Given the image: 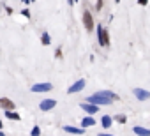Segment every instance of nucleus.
Segmentation results:
<instances>
[{"label":"nucleus","instance_id":"423d86ee","mask_svg":"<svg viewBox=\"0 0 150 136\" xmlns=\"http://www.w3.org/2000/svg\"><path fill=\"white\" fill-rule=\"evenodd\" d=\"M81 110H83V111H87L88 115H94V113H97V111H99V104H94V103L85 101V103H81Z\"/></svg>","mask_w":150,"mask_h":136},{"label":"nucleus","instance_id":"b1692460","mask_svg":"<svg viewBox=\"0 0 150 136\" xmlns=\"http://www.w3.org/2000/svg\"><path fill=\"white\" fill-rule=\"evenodd\" d=\"M23 2H25V4H28V2H30V0H23Z\"/></svg>","mask_w":150,"mask_h":136},{"label":"nucleus","instance_id":"cd10ccee","mask_svg":"<svg viewBox=\"0 0 150 136\" xmlns=\"http://www.w3.org/2000/svg\"><path fill=\"white\" fill-rule=\"evenodd\" d=\"M32 2H35V0H32Z\"/></svg>","mask_w":150,"mask_h":136},{"label":"nucleus","instance_id":"9d476101","mask_svg":"<svg viewBox=\"0 0 150 136\" xmlns=\"http://www.w3.org/2000/svg\"><path fill=\"white\" fill-rule=\"evenodd\" d=\"M64 131H65V132H71V134H83V132H85V127H72V125H64Z\"/></svg>","mask_w":150,"mask_h":136},{"label":"nucleus","instance_id":"dca6fc26","mask_svg":"<svg viewBox=\"0 0 150 136\" xmlns=\"http://www.w3.org/2000/svg\"><path fill=\"white\" fill-rule=\"evenodd\" d=\"M115 120H117V122H120V124H125V120H127V118H125V115H117V117H115Z\"/></svg>","mask_w":150,"mask_h":136},{"label":"nucleus","instance_id":"f3484780","mask_svg":"<svg viewBox=\"0 0 150 136\" xmlns=\"http://www.w3.org/2000/svg\"><path fill=\"white\" fill-rule=\"evenodd\" d=\"M30 134H32V136H39V134H41V129H39V127L35 125V127H34V129L30 131Z\"/></svg>","mask_w":150,"mask_h":136},{"label":"nucleus","instance_id":"0eeeda50","mask_svg":"<svg viewBox=\"0 0 150 136\" xmlns=\"http://www.w3.org/2000/svg\"><path fill=\"white\" fill-rule=\"evenodd\" d=\"M132 94H134V97L138 99V101H146V99H150V92L148 90H143V89H134L132 90Z\"/></svg>","mask_w":150,"mask_h":136},{"label":"nucleus","instance_id":"f03ea898","mask_svg":"<svg viewBox=\"0 0 150 136\" xmlns=\"http://www.w3.org/2000/svg\"><path fill=\"white\" fill-rule=\"evenodd\" d=\"M97 39H99V46H108L110 44V34L103 25L97 27Z\"/></svg>","mask_w":150,"mask_h":136},{"label":"nucleus","instance_id":"6ab92c4d","mask_svg":"<svg viewBox=\"0 0 150 136\" xmlns=\"http://www.w3.org/2000/svg\"><path fill=\"white\" fill-rule=\"evenodd\" d=\"M21 14H23L25 18H30V11H28V9H23V11H21Z\"/></svg>","mask_w":150,"mask_h":136},{"label":"nucleus","instance_id":"6e6552de","mask_svg":"<svg viewBox=\"0 0 150 136\" xmlns=\"http://www.w3.org/2000/svg\"><path fill=\"white\" fill-rule=\"evenodd\" d=\"M55 106H57V101H55V99H44V101L39 103V108H41L42 111H50V110H53Z\"/></svg>","mask_w":150,"mask_h":136},{"label":"nucleus","instance_id":"aec40b11","mask_svg":"<svg viewBox=\"0 0 150 136\" xmlns=\"http://www.w3.org/2000/svg\"><path fill=\"white\" fill-rule=\"evenodd\" d=\"M96 9H97V11H101V9H103V0H97V6H96Z\"/></svg>","mask_w":150,"mask_h":136},{"label":"nucleus","instance_id":"393cba45","mask_svg":"<svg viewBox=\"0 0 150 136\" xmlns=\"http://www.w3.org/2000/svg\"><path fill=\"white\" fill-rule=\"evenodd\" d=\"M0 136H4V132H2V131H0Z\"/></svg>","mask_w":150,"mask_h":136},{"label":"nucleus","instance_id":"1a4fd4ad","mask_svg":"<svg viewBox=\"0 0 150 136\" xmlns=\"http://www.w3.org/2000/svg\"><path fill=\"white\" fill-rule=\"evenodd\" d=\"M0 108L4 110H14V103L7 97H0Z\"/></svg>","mask_w":150,"mask_h":136},{"label":"nucleus","instance_id":"20e7f679","mask_svg":"<svg viewBox=\"0 0 150 136\" xmlns=\"http://www.w3.org/2000/svg\"><path fill=\"white\" fill-rule=\"evenodd\" d=\"M85 85H87V81H85L83 78H80L78 81H74V83L67 89V94H78V92H81V90L85 89Z\"/></svg>","mask_w":150,"mask_h":136},{"label":"nucleus","instance_id":"7ed1b4c3","mask_svg":"<svg viewBox=\"0 0 150 136\" xmlns=\"http://www.w3.org/2000/svg\"><path fill=\"white\" fill-rule=\"evenodd\" d=\"M83 27L87 32H92L96 23H94V18H92V13L90 11H83Z\"/></svg>","mask_w":150,"mask_h":136},{"label":"nucleus","instance_id":"2eb2a0df","mask_svg":"<svg viewBox=\"0 0 150 136\" xmlns=\"http://www.w3.org/2000/svg\"><path fill=\"white\" fill-rule=\"evenodd\" d=\"M41 42H42L44 46H48V44H51V35H50L48 32H42V35H41Z\"/></svg>","mask_w":150,"mask_h":136},{"label":"nucleus","instance_id":"39448f33","mask_svg":"<svg viewBox=\"0 0 150 136\" xmlns=\"http://www.w3.org/2000/svg\"><path fill=\"white\" fill-rule=\"evenodd\" d=\"M53 89V85L51 83H35V85H32V92H35V94H42V92H50Z\"/></svg>","mask_w":150,"mask_h":136},{"label":"nucleus","instance_id":"9b49d317","mask_svg":"<svg viewBox=\"0 0 150 136\" xmlns=\"http://www.w3.org/2000/svg\"><path fill=\"white\" fill-rule=\"evenodd\" d=\"M132 132H134V134H139V136H150V129L141 127V125H134V127H132Z\"/></svg>","mask_w":150,"mask_h":136},{"label":"nucleus","instance_id":"412c9836","mask_svg":"<svg viewBox=\"0 0 150 136\" xmlns=\"http://www.w3.org/2000/svg\"><path fill=\"white\" fill-rule=\"evenodd\" d=\"M138 4H139V6H146V4H148V0H138Z\"/></svg>","mask_w":150,"mask_h":136},{"label":"nucleus","instance_id":"f8f14e48","mask_svg":"<svg viewBox=\"0 0 150 136\" xmlns=\"http://www.w3.org/2000/svg\"><path fill=\"white\" fill-rule=\"evenodd\" d=\"M92 125H96V118L92 117V115H88V117H85L83 120H81V127H92Z\"/></svg>","mask_w":150,"mask_h":136},{"label":"nucleus","instance_id":"4be33fe9","mask_svg":"<svg viewBox=\"0 0 150 136\" xmlns=\"http://www.w3.org/2000/svg\"><path fill=\"white\" fill-rule=\"evenodd\" d=\"M67 2H69V6H74V0H67Z\"/></svg>","mask_w":150,"mask_h":136},{"label":"nucleus","instance_id":"ddd939ff","mask_svg":"<svg viewBox=\"0 0 150 136\" xmlns=\"http://www.w3.org/2000/svg\"><path fill=\"white\" fill-rule=\"evenodd\" d=\"M4 115H6V117H7L9 120H16V122H18V120L21 118V117H20V115H18V113L14 111V110H4Z\"/></svg>","mask_w":150,"mask_h":136},{"label":"nucleus","instance_id":"bb28decb","mask_svg":"<svg viewBox=\"0 0 150 136\" xmlns=\"http://www.w3.org/2000/svg\"><path fill=\"white\" fill-rule=\"evenodd\" d=\"M74 2H78V0H74Z\"/></svg>","mask_w":150,"mask_h":136},{"label":"nucleus","instance_id":"4468645a","mask_svg":"<svg viewBox=\"0 0 150 136\" xmlns=\"http://www.w3.org/2000/svg\"><path fill=\"white\" fill-rule=\"evenodd\" d=\"M101 124H103V127H104V129L111 127V124H113V117H110V115H104V117L101 118Z\"/></svg>","mask_w":150,"mask_h":136},{"label":"nucleus","instance_id":"f257e3e1","mask_svg":"<svg viewBox=\"0 0 150 136\" xmlns=\"http://www.w3.org/2000/svg\"><path fill=\"white\" fill-rule=\"evenodd\" d=\"M118 99H120V97H118L115 92H111V90H99V92H96V94H92V96L87 97L88 103H94V104H99V106H103V104H111L113 101H118Z\"/></svg>","mask_w":150,"mask_h":136},{"label":"nucleus","instance_id":"5701e85b","mask_svg":"<svg viewBox=\"0 0 150 136\" xmlns=\"http://www.w3.org/2000/svg\"><path fill=\"white\" fill-rule=\"evenodd\" d=\"M2 127H4V125H2V120H0V129H2Z\"/></svg>","mask_w":150,"mask_h":136},{"label":"nucleus","instance_id":"a878e982","mask_svg":"<svg viewBox=\"0 0 150 136\" xmlns=\"http://www.w3.org/2000/svg\"><path fill=\"white\" fill-rule=\"evenodd\" d=\"M115 2H117V4H118V2H120V0H115Z\"/></svg>","mask_w":150,"mask_h":136},{"label":"nucleus","instance_id":"a211bd4d","mask_svg":"<svg viewBox=\"0 0 150 136\" xmlns=\"http://www.w3.org/2000/svg\"><path fill=\"white\" fill-rule=\"evenodd\" d=\"M55 57H57V58H62V48H57V51H55Z\"/></svg>","mask_w":150,"mask_h":136}]
</instances>
